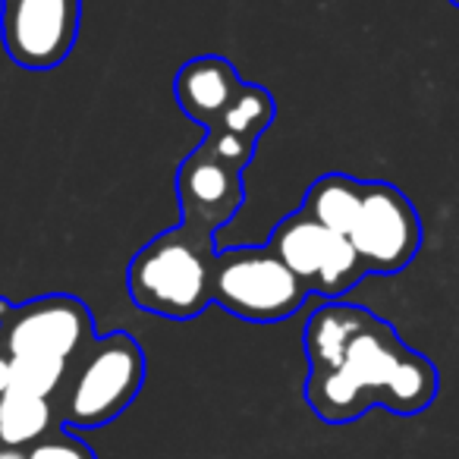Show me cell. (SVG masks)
<instances>
[{
  "mask_svg": "<svg viewBox=\"0 0 459 459\" xmlns=\"http://www.w3.org/2000/svg\"><path fill=\"white\" fill-rule=\"evenodd\" d=\"M437 394V368L400 343L387 321L375 318L352 337L337 368L308 375L306 400L325 421H350L384 403L400 415L421 412Z\"/></svg>",
  "mask_w": 459,
  "mask_h": 459,
  "instance_id": "1",
  "label": "cell"
},
{
  "mask_svg": "<svg viewBox=\"0 0 459 459\" xmlns=\"http://www.w3.org/2000/svg\"><path fill=\"white\" fill-rule=\"evenodd\" d=\"M214 239L183 227L164 230L129 262L126 287L142 312L195 318L214 302Z\"/></svg>",
  "mask_w": 459,
  "mask_h": 459,
  "instance_id": "2",
  "label": "cell"
},
{
  "mask_svg": "<svg viewBox=\"0 0 459 459\" xmlns=\"http://www.w3.org/2000/svg\"><path fill=\"white\" fill-rule=\"evenodd\" d=\"M66 384L64 421L76 428H98L123 412L145 381V356L129 333L117 331L85 346Z\"/></svg>",
  "mask_w": 459,
  "mask_h": 459,
  "instance_id": "3",
  "label": "cell"
},
{
  "mask_svg": "<svg viewBox=\"0 0 459 459\" xmlns=\"http://www.w3.org/2000/svg\"><path fill=\"white\" fill-rule=\"evenodd\" d=\"M312 290L268 246H239L217 252L214 302L255 325L283 321L302 308Z\"/></svg>",
  "mask_w": 459,
  "mask_h": 459,
  "instance_id": "4",
  "label": "cell"
},
{
  "mask_svg": "<svg viewBox=\"0 0 459 459\" xmlns=\"http://www.w3.org/2000/svg\"><path fill=\"white\" fill-rule=\"evenodd\" d=\"M268 249L293 271L312 293L327 299H337L346 290H352L365 274V262L359 258L350 237L321 227L302 211H293L274 227L268 239Z\"/></svg>",
  "mask_w": 459,
  "mask_h": 459,
  "instance_id": "5",
  "label": "cell"
},
{
  "mask_svg": "<svg viewBox=\"0 0 459 459\" xmlns=\"http://www.w3.org/2000/svg\"><path fill=\"white\" fill-rule=\"evenodd\" d=\"M95 340V321L76 296H41L10 306L0 299V352L7 356L76 359Z\"/></svg>",
  "mask_w": 459,
  "mask_h": 459,
  "instance_id": "6",
  "label": "cell"
},
{
  "mask_svg": "<svg viewBox=\"0 0 459 459\" xmlns=\"http://www.w3.org/2000/svg\"><path fill=\"white\" fill-rule=\"evenodd\" d=\"M350 243L368 274H396L415 258L421 246V223L412 202L390 183H362Z\"/></svg>",
  "mask_w": 459,
  "mask_h": 459,
  "instance_id": "7",
  "label": "cell"
},
{
  "mask_svg": "<svg viewBox=\"0 0 459 459\" xmlns=\"http://www.w3.org/2000/svg\"><path fill=\"white\" fill-rule=\"evenodd\" d=\"M82 22V0H0V35L10 60L51 70L70 57Z\"/></svg>",
  "mask_w": 459,
  "mask_h": 459,
  "instance_id": "8",
  "label": "cell"
},
{
  "mask_svg": "<svg viewBox=\"0 0 459 459\" xmlns=\"http://www.w3.org/2000/svg\"><path fill=\"white\" fill-rule=\"evenodd\" d=\"M177 198L183 211V227L211 237L230 223L246 198L243 173L217 164L202 148L189 154L177 170Z\"/></svg>",
  "mask_w": 459,
  "mask_h": 459,
  "instance_id": "9",
  "label": "cell"
},
{
  "mask_svg": "<svg viewBox=\"0 0 459 459\" xmlns=\"http://www.w3.org/2000/svg\"><path fill=\"white\" fill-rule=\"evenodd\" d=\"M239 85L243 82H239L237 66L214 54H204V57H192L189 64L179 66L177 79H173V98L192 123L211 129L221 120L223 108L237 95Z\"/></svg>",
  "mask_w": 459,
  "mask_h": 459,
  "instance_id": "10",
  "label": "cell"
},
{
  "mask_svg": "<svg viewBox=\"0 0 459 459\" xmlns=\"http://www.w3.org/2000/svg\"><path fill=\"white\" fill-rule=\"evenodd\" d=\"M375 315L368 308L350 306V302H327L318 312H312L306 325V356L312 375L331 371L340 365L346 346L352 343L359 331H362Z\"/></svg>",
  "mask_w": 459,
  "mask_h": 459,
  "instance_id": "11",
  "label": "cell"
},
{
  "mask_svg": "<svg viewBox=\"0 0 459 459\" xmlns=\"http://www.w3.org/2000/svg\"><path fill=\"white\" fill-rule=\"evenodd\" d=\"M359 202H362V183L359 179L346 177V173H327V177L315 179L308 186L299 211L318 221L321 227L350 237L359 214Z\"/></svg>",
  "mask_w": 459,
  "mask_h": 459,
  "instance_id": "12",
  "label": "cell"
},
{
  "mask_svg": "<svg viewBox=\"0 0 459 459\" xmlns=\"http://www.w3.org/2000/svg\"><path fill=\"white\" fill-rule=\"evenodd\" d=\"M51 403L45 396L7 390L0 396V440L7 446L39 444L41 434L51 428Z\"/></svg>",
  "mask_w": 459,
  "mask_h": 459,
  "instance_id": "13",
  "label": "cell"
},
{
  "mask_svg": "<svg viewBox=\"0 0 459 459\" xmlns=\"http://www.w3.org/2000/svg\"><path fill=\"white\" fill-rule=\"evenodd\" d=\"M274 98L262 85H239L237 95L230 98V104L223 108L221 120L214 126L227 129V133H237L249 142H258V135L268 133V126L274 123Z\"/></svg>",
  "mask_w": 459,
  "mask_h": 459,
  "instance_id": "14",
  "label": "cell"
},
{
  "mask_svg": "<svg viewBox=\"0 0 459 459\" xmlns=\"http://www.w3.org/2000/svg\"><path fill=\"white\" fill-rule=\"evenodd\" d=\"M10 390L48 400L66 384L70 362L51 356H10Z\"/></svg>",
  "mask_w": 459,
  "mask_h": 459,
  "instance_id": "15",
  "label": "cell"
},
{
  "mask_svg": "<svg viewBox=\"0 0 459 459\" xmlns=\"http://www.w3.org/2000/svg\"><path fill=\"white\" fill-rule=\"evenodd\" d=\"M204 154H211V158L217 160V164L230 167V170H246V164L252 160V154H255V142L243 139V135L237 133H227V129L221 126H211L204 129V142L202 145Z\"/></svg>",
  "mask_w": 459,
  "mask_h": 459,
  "instance_id": "16",
  "label": "cell"
},
{
  "mask_svg": "<svg viewBox=\"0 0 459 459\" xmlns=\"http://www.w3.org/2000/svg\"><path fill=\"white\" fill-rule=\"evenodd\" d=\"M26 459H95V456H91L82 440L51 437V440H39V444L29 450Z\"/></svg>",
  "mask_w": 459,
  "mask_h": 459,
  "instance_id": "17",
  "label": "cell"
},
{
  "mask_svg": "<svg viewBox=\"0 0 459 459\" xmlns=\"http://www.w3.org/2000/svg\"><path fill=\"white\" fill-rule=\"evenodd\" d=\"M10 377H13L10 375V356L7 352H0V396L10 390Z\"/></svg>",
  "mask_w": 459,
  "mask_h": 459,
  "instance_id": "18",
  "label": "cell"
},
{
  "mask_svg": "<svg viewBox=\"0 0 459 459\" xmlns=\"http://www.w3.org/2000/svg\"><path fill=\"white\" fill-rule=\"evenodd\" d=\"M0 459H26V456L16 446H7V450H0Z\"/></svg>",
  "mask_w": 459,
  "mask_h": 459,
  "instance_id": "19",
  "label": "cell"
},
{
  "mask_svg": "<svg viewBox=\"0 0 459 459\" xmlns=\"http://www.w3.org/2000/svg\"><path fill=\"white\" fill-rule=\"evenodd\" d=\"M450 4H453V7H459V0H450Z\"/></svg>",
  "mask_w": 459,
  "mask_h": 459,
  "instance_id": "20",
  "label": "cell"
}]
</instances>
